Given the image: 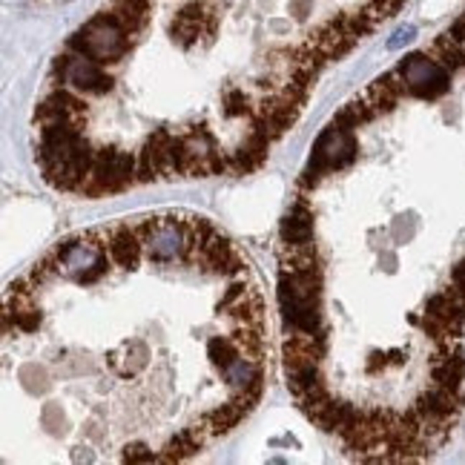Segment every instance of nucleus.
<instances>
[{
    "label": "nucleus",
    "instance_id": "obj_1",
    "mask_svg": "<svg viewBox=\"0 0 465 465\" xmlns=\"http://www.w3.org/2000/svg\"><path fill=\"white\" fill-rule=\"evenodd\" d=\"M129 38L132 35L124 29V23L107 9L92 17L78 35L69 38V49L92 58L95 63H112L129 49Z\"/></svg>",
    "mask_w": 465,
    "mask_h": 465
},
{
    "label": "nucleus",
    "instance_id": "obj_2",
    "mask_svg": "<svg viewBox=\"0 0 465 465\" xmlns=\"http://www.w3.org/2000/svg\"><path fill=\"white\" fill-rule=\"evenodd\" d=\"M354 155H356L354 129H345L339 124H331L328 129L319 135V141L313 147L310 167L305 170V175H301V187H310V184H316L324 173L345 167L347 161H354Z\"/></svg>",
    "mask_w": 465,
    "mask_h": 465
},
{
    "label": "nucleus",
    "instance_id": "obj_3",
    "mask_svg": "<svg viewBox=\"0 0 465 465\" xmlns=\"http://www.w3.org/2000/svg\"><path fill=\"white\" fill-rule=\"evenodd\" d=\"M310 213L305 204H296L290 216L282 221V239L290 242V244H308L310 236H313V224H310Z\"/></svg>",
    "mask_w": 465,
    "mask_h": 465
},
{
    "label": "nucleus",
    "instance_id": "obj_4",
    "mask_svg": "<svg viewBox=\"0 0 465 465\" xmlns=\"http://www.w3.org/2000/svg\"><path fill=\"white\" fill-rule=\"evenodd\" d=\"M224 104H227V115H247L250 112L244 92H239V89H230L224 95Z\"/></svg>",
    "mask_w": 465,
    "mask_h": 465
},
{
    "label": "nucleus",
    "instance_id": "obj_5",
    "mask_svg": "<svg viewBox=\"0 0 465 465\" xmlns=\"http://www.w3.org/2000/svg\"><path fill=\"white\" fill-rule=\"evenodd\" d=\"M411 38H413V29H411V26H405V29H400L397 35H393V38L388 40V49H400V46H402V43H408Z\"/></svg>",
    "mask_w": 465,
    "mask_h": 465
}]
</instances>
